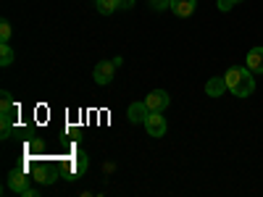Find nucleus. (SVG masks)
Returning a JSON list of instances; mask_svg holds the SVG:
<instances>
[{"mask_svg": "<svg viewBox=\"0 0 263 197\" xmlns=\"http://www.w3.org/2000/svg\"><path fill=\"white\" fill-rule=\"evenodd\" d=\"M147 113H150V108H147L145 103H132V105H129V111H126V116H129L132 124H145Z\"/></svg>", "mask_w": 263, "mask_h": 197, "instance_id": "obj_8", "label": "nucleus"}, {"mask_svg": "<svg viewBox=\"0 0 263 197\" xmlns=\"http://www.w3.org/2000/svg\"><path fill=\"white\" fill-rule=\"evenodd\" d=\"M95 6H98V11H100L103 16H111L114 11H119L116 0H95Z\"/></svg>", "mask_w": 263, "mask_h": 197, "instance_id": "obj_14", "label": "nucleus"}, {"mask_svg": "<svg viewBox=\"0 0 263 197\" xmlns=\"http://www.w3.org/2000/svg\"><path fill=\"white\" fill-rule=\"evenodd\" d=\"M16 103L8 92H3V100H0V119H16Z\"/></svg>", "mask_w": 263, "mask_h": 197, "instance_id": "obj_12", "label": "nucleus"}, {"mask_svg": "<svg viewBox=\"0 0 263 197\" xmlns=\"http://www.w3.org/2000/svg\"><path fill=\"white\" fill-rule=\"evenodd\" d=\"M27 150L32 152V155H40V152L45 150V142H42V140H29V142H27ZM32 155H29V158H32Z\"/></svg>", "mask_w": 263, "mask_h": 197, "instance_id": "obj_15", "label": "nucleus"}, {"mask_svg": "<svg viewBox=\"0 0 263 197\" xmlns=\"http://www.w3.org/2000/svg\"><path fill=\"white\" fill-rule=\"evenodd\" d=\"M224 82L229 87V92L237 97H248L255 92V79L250 69H242V66H232V69L224 74Z\"/></svg>", "mask_w": 263, "mask_h": 197, "instance_id": "obj_1", "label": "nucleus"}, {"mask_svg": "<svg viewBox=\"0 0 263 197\" xmlns=\"http://www.w3.org/2000/svg\"><path fill=\"white\" fill-rule=\"evenodd\" d=\"M145 131L150 137H163L166 134V119H163V113L150 111L147 119H145Z\"/></svg>", "mask_w": 263, "mask_h": 197, "instance_id": "obj_4", "label": "nucleus"}, {"mask_svg": "<svg viewBox=\"0 0 263 197\" xmlns=\"http://www.w3.org/2000/svg\"><path fill=\"white\" fill-rule=\"evenodd\" d=\"M116 3H119V8H121V11H129V8H135L137 0H116Z\"/></svg>", "mask_w": 263, "mask_h": 197, "instance_id": "obj_19", "label": "nucleus"}, {"mask_svg": "<svg viewBox=\"0 0 263 197\" xmlns=\"http://www.w3.org/2000/svg\"><path fill=\"white\" fill-rule=\"evenodd\" d=\"M11 63H13V48L8 45V42H3V45H0V66L8 69Z\"/></svg>", "mask_w": 263, "mask_h": 197, "instance_id": "obj_13", "label": "nucleus"}, {"mask_svg": "<svg viewBox=\"0 0 263 197\" xmlns=\"http://www.w3.org/2000/svg\"><path fill=\"white\" fill-rule=\"evenodd\" d=\"M227 90H229V87H227L224 76H213V79H208V82H205V92H208L211 97H218V95H224Z\"/></svg>", "mask_w": 263, "mask_h": 197, "instance_id": "obj_10", "label": "nucleus"}, {"mask_svg": "<svg viewBox=\"0 0 263 197\" xmlns=\"http://www.w3.org/2000/svg\"><path fill=\"white\" fill-rule=\"evenodd\" d=\"M168 103H171V97H168V92H163V90H153V92H147V97H145V105L150 108V111H158V113L166 111Z\"/></svg>", "mask_w": 263, "mask_h": 197, "instance_id": "obj_6", "label": "nucleus"}, {"mask_svg": "<svg viewBox=\"0 0 263 197\" xmlns=\"http://www.w3.org/2000/svg\"><path fill=\"white\" fill-rule=\"evenodd\" d=\"M234 3H239V0H234Z\"/></svg>", "mask_w": 263, "mask_h": 197, "instance_id": "obj_21", "label": "nucleus"}, {"mask_svg": "<svg viewBox=\"0 0 263 197\" xmlns=\"http://www.w3.org/2000/svg\"><path fill=\"white\" fill-rule=\"evenodd\" d=\"M232 6H234V0H218V11H232Z\"/></svg>", "mask_w": 263, "mask_h": 197, "instance_id": "obj_20", "label": "nucleus"}, {"mask_svg": "<svg viewBox=\"0 0 263 197\" xmlns=\"http://www.w3.org/2000/svg\"><path fill=\"white\" fill-rule=\"evenodd\" d=\"M11 34H13L11 24H8V21H0V40H3V42H8V40H11Z\"/></svg>", "mask_w": 263, "mask_h": 197, "instance_id": "obj_17", "label": "nucleus"}, {"mask_svg": "<svg viewBox=\"0 0 263 197\" xmlns=\"http://www.w3.org/2000/svg\"><path fill=\"white\" fill-rule=\"evenodd\" d=\"M150 8L153 11H166V8H171V0H150Z\"/></svg>", "mask_w": 263, "mask_h": 197, "instance_id": "obj_18", "label": "nucleus"}, {"mask_svg": "<svg viewBox=\"0 0 263 197\" xmlns=\"http://www.w3.org/2000/svg\"><path fill=\"white\" fill-rule=\"evenodd\" d=\"M195 6H197V0H171V11L177 13L179 18H187L195 13Z\"/></svg>", "mask_w": 263, "mask_h": 197, "instance_id": "obj_9", "label": "nucleus"}, {"mask_svg": "<svg viewBox=\"0 0 263 197\" xmlns=\"http://www.w3.org/2000/svg\"><path fill=\"white\" fill-rule=\"evenodd\" d=\"M55 176H58V173H55V168L53 166H42V163H34L32 166V179H37V184H53L55 182Z\"/></svg>", "mask_w": 263, "mask_h": 197, "instance_id": "obj_7", "label": "nucleus"}, {"mask_svg": "<svg viewBox=\"0 0 263 197\" xmlns=\"http://www.w3.org/2000/svg\"><path fill=\"white\" fill-rule=\"evenodd\" d=\"M0 124H3V140H8L11 134H13V119H0Z\"/></svg>", "mask_w": 263, "mask_h": 197, "instance_id": "obj_16", "label": "nucleus"}, {"mask_svg": "<svg viewBox=\"0 0 263 197\" xmlns=\"http://www.w3.org/2000/svg\"><path fill=\"white\" fill-rule=\"evenodd\" d=\"M61 171H63V179H79L82 173L87 171V155L79 150V152H71V155H66V158H61Z\"/></svg>", "mask_w": 263, "mask_h": 197, "instance_id": "obj_2", "label": "nucleus"}, {"mask_svg": "<svg viewBox=\"0 0 263 197\" xmlns=\"http://www.w3.org/2000/svg\"><path fill=\"white\" fill-rule=\"evenodd\" d=\"M114 76H116V63H114V61H100V63L95 66L92 79H95L98 84H111Z\"/></svg>", "mask_w": 263, "mask_h": 197, "instance_id": "obj_5", "label": "nucleus"}, {"mask_svg": "<svg viewBox=\"0 0 263 197\" xmlns=\"http://www.w3.org/2000/svg\"><path fill=\"white\" fill-rule=\"evenodd\" d=\"M6 187L16 194H24L29 189V173L27 168H11L8 171V176H6Z\"/></svg>", "mask_w": 263, "mask_h": 197, "instance_id": "obj_3", "label": "nucleus"}, {"mask_svg": "<svg viewBox=\"0 0 263 197\" xmlns=\"http://www.w3.org/2000/svg\"><path fill=\"white\" fill-rule=\"evenodd\" d=\"M248 69L253 74H263V48H253L248 53Z\"/></svg>", "mask_w": 263, "mask_h": 197, "instance_id": "obj_11", "label": "nucleus"}]
</instances>
